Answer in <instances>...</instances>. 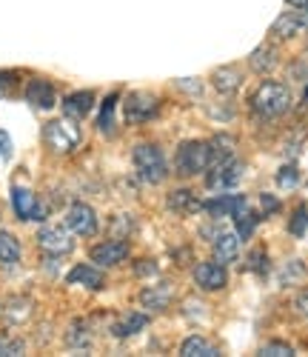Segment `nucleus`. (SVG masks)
I'll use <instances>...</instances> for the list:
<instances>
[{"mask_svg": "<svg viewBox=\"0 0 308 357\" xmlns=\"http://www.w3.org/2000/svg\"><path fill=\"white\" fill-rule=\"evenodd\" d=\"M26 351V343L23 340H15V337H3L0 335V357H17Z\"/></svg>", "mask_w": 308, "mask_h": 357, "instance_id": "c85d7f7f", "label": "nucleus"}, {"mask_svg": "<svg viewBox=\"0 0 308 357\" xmlns=\"http://www.w3.org/2000/svg\"><path fill=\"white\" fill-rule=\"evenodd\" d=\"M169 209L171 212H180V215H189V212H197V209H203V203L194 197V192H189V189H174L171 195H169Z\"/></svg>", "mask_w": 308, "mask_h": 357, "instance_id": "6ab92c4d", "label": "nucleus"}, {"mask_svg": "<svg viewBox=\"0 0 308 357\" xmlns=\"http://www.w3.org/2000/svg\"><path fill=\"white\" fill-rule=\"evenodd\" d=\"M134 275H157V266H154V260H140L137 266H134Z\"/></svg>", "mask_w": 308, "mask_h": 357, "instance_id": "72a5a7b5", "label": "nucleus"}, {"mask_svg": "<svg viewBox=\"0 0 308 357\" xmlns=\"http://www.w3.org/2000/svg\"><path fill=\"white\" fill-rule=\"evenodd\" d=\"M260 200H263V209H265V215H274L277 209H280V200H277L274 195H263Z\"/></svg>", "mask_w": 308, "mask_h": 357, "instance_id": "f704fd0d", "label": "nucleus"}, {"mask_svg": "<svg viewBox=\"0 0 308 357\" xmlns=\"http://www.w3.org/2000/svg\"><path fill=\"white\" fill-rule=\"evenodd\" d=\"M249 66H252L257 75L271 72V69L277 66V52H274L271 46H260V49H254L252 57H249Z\"/></svg>", "mask_w": 308, "mask_h": 357, "instance_id": "4be33fe9", "label": "nucleus"}, {"mask_svg": "<svg viewBox=\"0 0 308 357\" xmlns=\"http://www.w3.org/2000/svg\"><path fill=\"white\" fill-rule=\"evenodd\" d=\"M302 29H305L302 15H300V12H286L283 17H277V20H274L271 35H274V38H280V40H291V38H297V35L302 32Z\"/></svg>", "mask_w": 308, "mask_h": 357, "instance_id": "f3484780", "label": "nucleus"}, {"mask_svg": "<svg viewBox=\"0 0 308 357\" xmlns=\"http://www.w3.org/2000/svg\"><path fill=\"white\" fill-rule=\"evenodd\" d=\"M211 252H214V260L223 263V266L234 263L237 255H240V234H237V231H223V234H217V237H214V243H211Z\"/></svg>", "mask_w": 308, "mask_h": 357, "instance_id": "2eb2a0df", "label": "nucleus"}, {"mask_svg": "<svg viewBox=\"0 0 308 357\" xmlns=\"http://www.w3.org/2000/svg\"><path fill=\"white\" fill-rule=\"evenodd\" d=\"M194 283H197L203 291H220V289L229 286V272H226L223 263L206 260V263H197V266H194Z\"/></svg>", "mask_w": 308, "mask_h": 357, "instance_id": "1a4fd4ad", "label": "nucleus"}, {"mask_svg": "<svg viewBox=\"0 0 308 357\" xmlns=\"http://www.w3.org/2000/svg\"><path fill=\"white\" fill-rule=\"evenodd\" d=\"M214 86H217V92H223V95L237 92V89H240V72L231 69V66L217 69V72H214Z\"/></svg>", "mask_w": 308, "mask_h": 357, "instance_id": "b1692460", "label": "nucleus"}, {"mask_svg": "<svg viewBox=\"0 0 308 357\" xmlns=\"http://www.w3.org/2000/svg\"><path fill=\"white\" fill-rule=\"evenodd\" d=\"M240 181H242V163L237 158H229V160H220V163L208 166V177H206L208 189L226 192V189H234Z\"/></svg>", "mask_w": 308, "mask_h": 357, "instance_id": "423d86ee", "label": "nucleus"}, {"mask_svg": "<svg viewBox=\"0 0 308 357\" xmlns=\"http://www.w3.org/2000/svg\"><path fill=\"white\" fill-rule=\"evenodd\" d=\"M88 257H91V263H98L100 269H111V266H120L129 257V243L126 241H103L98 246H91Z\"/></svg>", "mask_w": 308, "mask_h": 357, "instance_id": "9b49d317", "label": "nucleus"}, {"mask_svg": "<svg viewBox=\"0 0 308 357\" xmlns=\"http://www.w3.org/2000/svg\"><path fill=\"white\" fill-rule=\"evenodd\" d=\"M123 114H126V123H146L157 114V98L148 92H132L123 103Z\"/></svg>", "mask_w": 308, "mask_h": 357, "instance_id": "6e6552de", "label": "nucleus"}, {"mask_svg": "<svg viewBox=\"0 0 308 357\" xmlns=\"http://www.w3.org/2000/svg\"><path fill=\"white\" fill-rule=\"evenodd\" d=\"M43 140L52 152L57 155H69L80 146V126L72 117H60V121H49L43 126Z\"/></svg>", "mask_w": 308, "mask_h": 357, "instance_id": "20e7f679", "label": "nucleus"}, {"mask_svg": "<svg viewBox=\"0 0 308 357\" xmlns=\"http://www.w3.org/2000/svg\"><path fill=\"white\" fill-rule=\"evenodd\" d=\"M297 183H300L297 166H283L280 172H277V186L280 189H297Z\"/></svg>", "mask_w": 308, "mask_h": 357, "instance_id": "bb28decb", "label": "nucleus"}, {"mask_svg": "<svg viewBox=\"0 0 308 357\" xmlns=\"http://www.w3.org/2000/svg\"><path fill=\"white\" fill-rule=\"evenodd\" d=\"M146 323H148V317H146V314L132 312V314H126L123 320H117V323L111 326V332H114L117 337H132V335H137V332H143V329H146Z\"/></svg>", "mask_w": 308, "mask_h": 357, "instance_id": "aec40b11", "label": "nucleus"}, {"mask_svg": "<svg viewBox=\"0 0 308 357\" xmlns=\"http://www.w3.org/2000/svg\"><path fill=\"white\" fill-rule=\"evenodd\" d=\"M305 98H308V89H305Z\"/></svg>", "mask_w": 308, "mask_h": 357, "instance_id": "4c0bfd02", "label": "nucleus"}, {"mask_svg": "<svg viewBox=\"0 0 308 357\" xmlns=\"http://www.w3.org/2000/svg\"><path fill=\"white\" fill-rule=\"evenodd\" d=\"M114 103H117V95H109L103 103V112H100V121H98L100 132H106V135H111V129H114Z\"/></svg>", "mask_w": 308, "mask_h": 357, "instance_id": "393cba45", "label": "nucleus"}, {"mask_svg": "<svg viewBox=\"0 0 308 357\" xmlns=\"http://www.w3.org/2000/svg\"><path fill=\"white\" fill-rule=\"evenodd\" d=\"M66 229L77 237H91L98 234V215L88 203H72L66 212Z\"/></svg>", "mask_w": 308, "mask_h": 357, "instance_id": "0eeeda50", "label": "nucleus"}, {"mask_svg": "<svg viewBox=\"0 0 308 357\" xmlns=\"http://www.w3.org/2000/svg\"><path fill=\"white\" fill-rule=\"evenodd\" d=\"M20 260V241L6 231V229H0V263L3 266H15Z\"/></svg>", "mask_w": 308, "mask_h": 357, "instance_id": "412c9836", "label": "nucleus"}, {"mask_svg": "<svg viewBox=\"0 0 308 357\" xmlns=\"http://www.w3.org/2000/svg\"><path fill=\"white\" fill-rule=\"evenodd\" d=\"M180 354L183 357H217L220 349L214 343H208L206 337H200V335H192V337H186L180 343Z\"/></svg>", "mask_w": 308, "mask_h": 357, "instance_id": "a211bd4d", "label": "nucleus"}, {"mask_svg": "<svg viewBox=\"0 0 308 357\" xmlns=\"http://www.w3.org/2000/svg\"><path fill=\"white\" fill-rule=\"evenodd\" d=\"M132 160H134V169H137V177L143 183H163L169 177V163H166V155L160 152V146L154 143H140L134 146L132 152Z\"/></svg>", "mask_w": 308, "mask_h": 357, "instance_id": "f03ea898", "label": "nucleus"}, {"mask_svg": "<svg viewBox=\"0 0 308 357\" xmlns=\"http://www.w3.org/2000/svg\"><path fill=\"white\" fill-rule=\"evenodd\" d=\"M38 246L52 257H63L75 249V237L66 226H43L38 231Z\"/></svg>", "mask_w": 308, "mask_h": 357, "instance_id": "39448f33", "label": "nucleus"}, {"mask_svg": "<svg viewBox=\"0 0 308 357\" xmlns=\"http://www.w3.org/2000/svg\"><path fill=\"white\" fill-rule=\"evenodd\" d=\"M260 354H263V357H291L294 349H291L288 343H283V340H274V343H265V346L260 349Z\"/></svg>", "mask_w": 308, "mask_h": 357, "instance_id": "c756f323", "label": "nucleus"}, {"mask_svg": "<svg viewBox=\"0 0 308 357\" xmlns=\"http://www.w3.org/2000/svg\"><path fill=\"white\" fill-rule=\"evenodd\" d=\"M26 100L32 103L35 109H54V103H57V95H54V86L49 83V80H43V77H35L32 83L26 86Z\"/></svg>", "mask_w": 308, "mask_h": 357, "instance_id": "4468645a", "label": "nucleus"}, {"mask_svg": "<svg viewBox=\"0 0 308 357\" xmlns=\"http://www.w3.org/2000/svg\"><path fill=\"white\" fill-rule=\"evenodd\" d=\"M302 20H305V29H308V6H305V12H302Z\"/></svg>", "mask_w": 308, "mask_h": 357, "instance_id": "e433bc0d", "label": "nucleus"}, {"mask_svg": "<svg viewBox=\"0 0 308 357\" xmlns=\"http://www.w3.org/2000/svg\"><path fill=\"white\" fill-rule=\"evenodd\" d=\"M12 158V137L0 129V160H9Z\"/></svg>", "mask_w": 308, "mask_h": 357, "instance_id": "2f4dec72", "label": "nucleus"}, {"mask_svg": "<svg viewBox=\"0 0 308 357\" xmlns=\"http://www.w3.org/2000/svg\"><path fill=\"white\" fill-rule=\"evenodd\" d=\"M245 272H257V275H265L268 272V255L263 252V249H254L252 255H249V260H245V266H242Z\"/></svg>", "mask_w": 308, "mask_h": 357, "instance_id": "a878e982", "label": "nucleus"}, {"mask_svg": "<svg viewBox=\"0 0 308 357\" xmlns=\"http://www.w3.org/2000/svg\"><path fill=\"white\" fill-rule=\"evenodd\" d=\"M12 206H15V215H17L20 220H43V218H46L43 203L38 200V195H35L32 189L15 186V189H12Z\"/></svg>", "mask_w": 308, "mask_h": 357, "instance_id": "9d476101", "label": "nucleus"}, {"mask_svg": "<svg viewBox=\"0 0 308 357\" xmlns=\"http://www.w3.org/2000/svg\"><path fill=\"white\" fill-rule=\"evenodd\" d=\"M91 106H95V92H72L63 98V112L66 117H72V121H83V117L91 112Z\"/></svg>", "mask_w": 308, "mask_h": 357, "instance_id": "dca6fc26", "label": "nucleus"}, {"mask_svg": "<svg viewBox=\"0 0 308 357\" xmlns=\"http://www.w3.org/2000/svg\"><path fill=\"white\" fill-rule=\"evenodd\" d=\"M211 166V146L208 140H186L177 149V158H174V169L180 177H194L208 172Z\"/></svg>", "mask_w": 308, "mask_h": 357, "instance_id": "7ed1b4c3", "label": "nucleus"}, {"mask_svg": "<svg viewBox=\"0 0 308 357\" xmlns=\"http://www.w3.org/2000/svg\"><path fill=\"white\" fill-rule=\"evenodd\" d=\"M252 109L260 117H280L291 109V92L286 83L277 80H263L257 86V92L252 95Z\"/></svg>", "mask_w": 308, "mask_h": 357, "instance_id": "f257e3e1", "label": "nucleus"}, {"mask_svg": "<svg viewBox=\"0 0 308 357\" xmlns=\"http://www.w3.org/2000/svg\"><path fill=\"white\" fill-rule=\"evenodd\" d=\"M302 275H305V266H302L300 260H291V263L286 266V272L280 275V283H283V286H286V283H294V280H300Z\"/></svg>", "mask_w": 308, "mask_h": 357, "instance_id": "7c9ffc66", "label": "nucleus"}, {"mask_svg": "<svg viewBox=\"0 0 308 357\" xmlns=\"http://www.w3.org/2000/svg\"><path fill=\"white\" fill-rule=\"evenodd\" d=\"M231 218H234V223H237V234L242 237V241H245V237H252V231H254V226H257V220H260V218L249 209V203H242Z\"/></svg>", "mask_w": 308, "mask_h": 357, "instance_id": "5701e85b", "label": "nucleus"}, {"mask_svg": "<svg viewBox=\"0 0 308 357\" xmlns=\"http://www.w3.org/2000/svg\"><path fill=\"white\" fill-rule=\"evenodd\" d=\"M305 226H308V206L300 203L297 212H294V218H291V223H288V231L297 234V237H302V234H305Z\"/></svg>", "mask_w": 308, "mask_h": 357, "instance_id": "cd10ccee", "label": "nucleus"}, {"mask_svg": "<svg viewBox=\"0 0 308 357\" xmlns=\"http://www.w3.org/2000/svg\"><path fill=\"white\" fill-rule=\"evenodd\" d=\"M294 309H297V314L308 317V289H305V291H300V294L294 297Z\"/></svg>", "mask_w": 308, "mask_h": 357, "instance_id": "473e14b6", "label": "nucleus"}, {"mask_svg": "<svg viewBox=\"0 0 308 357\" xmlns=\"http://www.w3.org/2000/svg\"><path fill=\"white\" fill-rule=\"evenodd\" d=\"M171 301H174V289H171L169 283L146 286V289L140 291V303H143V309H148V312H163V309H169Z\"/></svg>", "mask_w": 308, "mask_h": 357, "instance_id": "ddd939ff", "label": "nucleus"}, {"mask_svg": "<svg viewBox=\"0 0 308 357\" xmlns=\"http://www.w3.org/2000/svg\"><path fill=\"white\" fill-rule=\"evenodd\" d=\"M288 3L297 6V9H305V6H308V0H288Z\"/></svg>", "mask_w": 308, "mask_h": 357, "instance_id": "c9c22d12", "label": "nucleus"}, {"mask_svg": "<svg viewBox=\"0 0 308 357\" xmlns=\"http://www.w3.org/2000/svg\"><path fill=\"white\" fill-rule=\"evenodd\" d=\"M66 283H69V286H86V289H91V291H100V289L106 286V278H103V272L98 269V266L80 263V266H75V269L66 275Z\"/></svg>", "mask_w": 308, "mask_h": 357, "instance_id": "f8f14e48", "label": "nucleus"}]
</instances>
